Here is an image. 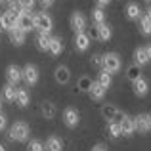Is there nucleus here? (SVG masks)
<instances>
[{
    "label": "nucleus",
    "instance_id": "nucleus-1",
    "mask_svg": "<svg viewBox=\"0 0 151 151\" xmlns=\"http://www.w3.org/2000/svg\"><path fill=\"white\" fill-rule=\"evenodd\" d=\"M29 134H31V128L25 121H17L12 124L10 132H8V138L12 142H27L29 140Z\"/></svg>",
    "mask_w": 151,
    "mask_h": 151
},
{
    "label": "nucleus",
    "instance_id": "nucleus-2",
    "mask_svg": "<svg viewBox=\"0 0 151 151\" xmlns=\"http://www.w3.org/2000/svg\"><path fill=\"white\" fill-rule=\"evenodd\" d=\"M35 29L38 31V35H48L50 37L52 29H54V19L46 12H38L35 15Z\"/></svg>",
    "mask_w": 151,
    "mask_h": 151
},
{
    "label": "nucleus",
    "instance_id": "nucleus-3",
    "mask_svg": "<svg viewBox=\"0 0 151 151\" xmlns=\"http://www.w3.org/2000/svg\"><path fill=\"white\" fill-rule=\"evenodd\" d=\"M122 67V61H121V55L115 54V52H107V54H103V71H107V73L113 77L115 73H119Z\"/></svg>",
    "mask_w": 151,
    "mask_h": 151
},
{
    "label": "nucleus",
    "instance_id": "nucleus-4",
    "mask_svg": "<svg viewBox=\"0 0 151 151\" xmlns=\"http://www.w3.org/2000/svg\"><path fill=\"white\" fill-rule=\"evenodd\" d=\"M69 23H71V29H73L75 35L84 33V29H86V17H84L82 12H73V14H71Z\"/></svg>",
    "mask_w": 151,
    "mask_h": 151
},
{
    "label": "nucleus",
    "instance_id": "nucleus-5",
    "mask_svg": "<svg viewBox=\"0 0 151 151\" xmlns=\"http://www.w3.org/2000/svg\"><path fill=\"white\" fill-rule=\"evenodd\" d=\"M119 126H121V134L122 136H132L134 132H136V128H134V117H130V115H126V113H122V115H119Z\"/></svg>",
    "mask_w": 151,
    "mask_h": 151
},
{
    "label": "nucleus",
    "instance_id": "nucleus-6",
    "mask_svg": "<svg viewBox=\"0 0 151 151\" xmlns=\"http://www.w3.org/2000/svg\"><path fill=\"white\" fill-rule=\"evenodd\" d=\"M63 122H65L67 128H77L78 122H81V113L75 107H67L63 111Z\"/></svg>",
    "mask_w": 151,
    "mask_h": 151
},
{
    "label": "nucleus",
    "instance_id": "nucleus-7",
    "mask_svg": "<svg viewBox=\"0 0 151 151\" xmlns=\"http://www.w3.org/2000/svg\"><path fill=\"white\" fill-rule=\"evenodd\" d=\"M21 73H23V81H25L29 86H35L38 82V69H37V65L27 63V65L21 69Z\"/></svg>",
    "mask_w": 151,
    "mask_h": 151
},
{
    "label": "nucleus",
    "instance_id": "nucleus-8",
    "mask_svg": "<svg viewBox=\"0 0 151 151\" xmlns=\"http://www.w3.org/2000/svg\"><path fill=\"white\" fill-rule=\"evenodd\" d=\"M6 78H8V84L15 86L17 82H21V81H23V73H21V69H19L17 65H8V69H6Z\"/></svg>",
    "mask_w": 151,
    "mask_h": 151
},
{
    "label": "nucleus",
    "instance_id": "nucleus-9",
    "mask_svg": "<svg viewBox=\"0 0 151 151\" xmlns=\"http://www.w3.org/2000/svg\"><path fill=\"white\" fill-rule=\"evenodd\" d=\"M54 78L58 84H67V82L71 81V71L67 65H58L54 69Z\"/></svg>",
    "mask_w": 151,
    "mask_h": 151
},
{
    "label": "nucleus",
    "instance_id": "nucleus-10",
    "mask_svg": "<svg viewBox=\"0 0 151 151\" xmlns=\"http://www.w3.org/2000/svg\"><path fill=\"white\" fill-rule=\"evenodd\" d=\"M17 27L23 31V33H29V31L35 29V15L33 14H21L17 17Z\"/></svg>",
    "mask_w": 151,
    "mask_h": 151
},
{
    "label": "nucleus",
    "instance_id": "nucleus-11",
    "mask_svg": "<svg viewBox=\"0 0 151 151\" xmlns=\"http://www.w3.org/2000/svg\"><path fill=\"white\" fill-rule=\"evenodd\" d=\"M55 113H58V109H55V103H54V101L44 100V101L40 103V115H42V119L52 121V119L55 117Z\"/></svg>",
    "mask_w": 151,
    "mask_h": 151
},
{
    "label": "nucleus",
    "instance_id": "nucleus-12",
    "mask_svg": "<svg viewBox=\"0 0 151 151\" xmlns=\"http://www.w3.org/2000/svg\"><path fill=\"white\" fill-rule=\"evenodd\" d=\"M15 27H17V17H15V15H12L10 12H6V14L0 15V29H4V31L10 33V31L15 29Z\"/></svg>",
    "mask_w": 151,
    "mask_h": 151
},
{
    "label": "nucleus",
    "instance_id": "nucleus-13",
    "mask_svg": "<svg viewBox=\"0 0 151 151\" xmlns=\"http://www.w3.org/2000/svg\"><path fill=\"white\" fill-rule=\"evenodd\" d=\"M100 113H101V117L105 119L107 122L117 121V117H119V109L113 105V103H103V105H101V109H100Z\"/></svg>",
    "mask_w": 151,
    "mask_h": 151
},
{
    "label": "nucleus",
    "instance_id": "nucleus-14",
    "mask_svg": "<svg viewBox=\"0 0 151 151\" xmlns=\"http://www.w3.org/2000/svg\"><path fill=\"white\" fill-rule=\"evenodd\" d=\"M90 38H88V35L86 33H78V35H75V40H73V44H75V50L77 52H86L90 48Z\"/></svg>",
    "mask_w": 151,
    "mask_h": 151
},
{
    "label": "nucleus",
    "instance_id": "nucleus-15",
    "mask_svg": "<svg viewBox=\"0 0 151 151\" xmlns=\"http://www.w3.org/2000/svg\"><path fill=\"white\" fill-rule=\"evenodd\" d=\"M132 90L138 98H144V96H147V92H149V82L145 81L144 77H140L136 82H132Z\"/></svg>",
    "mask_w": 151,
    "mask_h": 151
},
{
    "label": "nucleus",
    "instance_id": "nucleus-16",
    "mask_svg": "<svg viewBox=\"0 0 151 151\" xmlns=\"http://www.w3.org/2000/svg\"><path fill=\"white\" fill-rule=\"evenodd\" d=\"M134 128L140 134H147L149 132V124H147V113H140L138 117H134Z\"/></svg>",
    "mask_w": 151,
    "mask_h": 151
},
{
    "label": "nucleus",
    "instance_id": "nucleus-17",
    "mask_svg": "<svg viewBox=\"0 0 151 151\" xmlns=\"http://www.w3.org/2000/svg\"><path fill=\"white\" fill-rule=\"evenodd\" d=\"M105 92H107V90L103 88L100 82L94 81V82H92V88H90V92H88V96L92 98V100H96V101H101L103 98H105Z\"/></svg>",
    "mask_w": 151,
    "mask_h": 151
},
{
    "label": "nucleus",
    "instance_id": "nucleus-18",
    "mask_svg": "<svg viewBox=\"0 0 151 151\" xmlns=\"http://www.w3.org/2000/svg\"><path fill=\"white\" fill-rule=\"evenodd\" d=\"M25 35L27 33H23L19 27H15V29L10 31V42L14 46H23V44H25Z\"/></svg>",
    "mask_w": 151,
    "mask_h": 151
},
{
    "label": "nucleus",
    "instance_id": "nucleus-19",
    "mask_svg": "<svg viewBox=\"0 0 151 151\" xmlns=\"http://www.w3.org/2000/svg\"><path fill=\"white\" fill-rule=\"evenodd\" d=\"M44 151H63V142L58 136H50L44 144Z\"/></svg>",
    "mask_w": 151,
    "mask_h": 151
},
{
    "label": "nucleus",
    "instance_id": "nucleus-20",
    "mask_svg": "<svg viewBox=\"0 0 151 151\" xmlns=\"http://www.w3.org/2000/svg\"><path fill=\"white\" fill-rule=\"evenodd\" d=\"M50 54L52 55H59L63 52V40L61 37H50Z\"/></svg>",
    "mask_w": 151,
    "mask_h": 151
},
{
    "label": "nucleus",
    "instance_id": "nucleus-21",
    "mask_svg": "<svg viewBox=\"0 0 151 151\" xmlns=\"http://www.w3.org/2000/svg\"><path fill=\"white\" fill-rule=\"evenodd\" d=\"M126 17H128L130 21H136V19L142 17V10L136 2H130L128 6H126Z\"/></svg>",
    "mask_w": 151,
    "mask_h": 151
},
{
    "label": "nucleus",
    "instance_id": "nucleus-22",
    "mask_svg": "<svg viewBox=\"0 0 151 151\" xmlns=\"http://www.w3.org/2000/svg\"><path fill=\"white\" fill-rule=\"evenodd\" d=\"M134 63H136L138 67H144V65L149 63L147 54H145V48H136L134 50Z\"/></svg>",
    "mask_w": 151,
    "mask_h": 151
},
{
    "label": "nucleus",
    "instance_id": "nucleus-23",
    "mask_svg": "<svg viewBox=\"0 0 151 151\" xmlns=\"http://www.w3.org/2000/svg\"><path fill=\"white\" fill-rule=\"evenodd\" d=\"M92 82L94 81L88 77V75H82V77L77 81V90H78V92H86V94H88L90 88H92Z\"/></svg>",
    "mask_w": 151,
    "mask_h": 151
},
{
    "label": "nucleus",
    "instance_id": "nucleus-24",
    "mask_svg": "<svg viewBox=\"0 0 151 151\" xmlns=\"http://www.w3.org/2000/svg\"><path fill=\"white\" fill-rule=\"evenodd\" d=\"M140 77H142V67H138L136 63H132V65L126 69V78H128L130 82H136Z\"/></svg>",
    "mask_w": 151,
    "mask_h": 151
},
{
    "label": "nucleus",
    "instance_id": "nucleus-25",
    "mask_svg": "<svg viewBox=\"0 0 151 151\" xmlns=\"http://www.w3.org/2000/svg\"><path fill=\"white\" fill-rule=\"evenodd\" d=\"M140 31H142V35H145V37H149L151 35V17L147 14H142V17H140Z\"/></svg>",
    "mask_w": 151,
    "mask_h": 151
},
{
    "label": "nucleus",
    "instance_id": "nucleus-26",
    "mask_svg": "<svg viewBox=\"0 0 151 151\" xmlns=\"http://www.w3.org/2000/svg\"><path fill=\"white\" fill-rule=\"evenodd\" d=\"M15 103L19 107H27L29 105V92L25 88H17V96H15Z\"/></svg>",
    "mask_w": 151,
    "mask_h": 151
},
{
    "label": "nucleus",
    "instance_id": "nucleus-27",
    "mask_svg": "<svg viewBox=\"0 0 151 151\" xmlns=\"http://www.w3.org/2000/svg\"><path fill=\"white\" fill-rule=\"evenodd\" d=\"M98 33H100V40H103V42H107L111 37H113V31H111V27L107 25V23L98 25Z\"/></svg>",
    "mask_w": 151,
    "mask_h": 151
},
{
    "label": "nucleus",
    "instance_id": "nucleus-28",
    "mask_svg": "<svg viewBox=\"0 0 151 151\" xmlns=\"http://www.w3.org/2000/svg\"><path fill=\"white\" fill-rule=\"evenodd\" d=\"M107 134H109V138H113V140H117L119 136H122V134H121V126H119L117 121L107 122Z\"/></svg>",
    "mask_w": 151,
    "mask_h": 151
},
{
    "label": "nucleus",
    "instance_id": "nucleus-29",
    "mask_svg": "<svg viewBox=\"0 0 151 151\" xmlns=\"http://www.w3.org/2000/svg\"><path fill=\"white\" fill-rule=\"evenodd\" d=\"M98 82H100V84L103 86V88H111V82H113V77H111L109 73H107V71H100V75H98Z\"/></svg>",
    "mask_w": 151,
    "mask_h": 151
},
{
    "label": "nucleus",
    "instance_id": "nucleus-30",
    "mask_svg": "<svg viewBox=\"0 0 151 151\" xmlns=\"http://www.w3.org/2000/svg\"><path fill=\"white\" fill-rule=\"evenodd\" d=\"M37 48L40 52H48L50 50V37L48 35H38L37 37Z\"/></svg>",
    "mask_w": 151,
    "mask_h": 151
},
{
    "label": "nucleus",
    "instance_id": "nucleus-31",
    "mask_svg": "<svg viewBox=\"0 0 151 151\" xmlns=\"http://www.w3.org/2000/svg\"><path fill=\"white\" fill-rule=\"evenodd\" d=\"M2 94H4V100H6V101H15L17 88H15V86H12V84H6V86H4V90H2Z\"/></svg>",
    "mask_w": 151,
    "mask_h": 151
},
{
    "label": "nucleus",
    "instance_id": "nucleus-32",
    "mask_svg": "<svg viewBox=\"0 0 151 151\" xmlns=\"http://www.w3.org/2000/svg\"><path fill=\"white\" fill-rule=\"evenodd\" d=\"M92 21H94V25L105 23V12H103V8H94L92 10Z\"/></svg>",
    "mask_w": 151,
    "mask_h": 151
},
{
    "label": "nucleus",
    "instance_id": "nucleus-33",
    "mask_svg": "<svg viewBox=\"0 0 151 151\" xmlns=\"http://www.w3.org/2000/svg\"><path fill=\"white\" fill-rule=\"evenodd\" d=\"M17 4H19V8L23 10V14H29V12H33L37 0H17Z\"/></svg>",
    "mask_w": 151,
    "mask_h": 151
},
{
    "label": "nucleus",
    "instance_id": "nucleus-34",
    "mask_svg": "<svg viewBox=\"0 0 151 151\" xmlns=\"http://www.w3.org/2000/svg\"><path fill=\"white\" fill-rule=\"evenodd\" d=\"M27 151H44V144L35 138V140H31L29 144H27Z\"/></svg>",
    "mask_w": 151,
    "mask_h": 151
},
{
    "label": "nucleus",
    "instance_id": "nucleus-35",
    "mask_svg": "<svg viewBox=\"0 0 151 151\" xmlns=\"http://www.w3.org/2000/svg\"><path fill=\"white\" fill-rule=\"evenodd\" d=\"M90 63H92L94 67H100V69H103V55L101 54H94L92 58H90Z\"/></svg>",
    "mask_w": 151,
    "mask_h": 151
},
{
    "label": "nucleus",
    "instance_id": "nucleus-36",
    "mask_svg": "<svg viewBox=\"0 0 151 151\" xmlns=\"http://www.w3.org/2000/svg\"><path fill=\"white\" fill-rule=\"evenodd\" d=\"M86 35H88V38H90V40H100V33H98V25H92V27L88 29V33H86Z\"/></svg>",
    "mask_w": 151,
    "mask_h": 151
},
{
    "label": "nucleus",
    "instance_id": "nucleus-37",
    "mask_svg": "<svg viewBox=\"0 0 151 151\" xmlns=\"http://www.w3.org/2000/svg\"><path fill=\"white\" fill-rule=\"evenodd\" d=\"M8 12H10L12 15H15V17H19V15L23 14V10L19 8V4H17V2H12V4H10V10H8Z\"/></svg>",
    "mask_w": 151,
    "mask_h": 151
},
{
    "label": "nucleus",
    "instance_id": "nucleus-38",
    "mask_svg": "<svg viewBox=\"0 0 151 151\" xmlns=\"http://www.w3.org/2000/svg\"><path fill=\"white\" fill-rule=\"evenodd\" d=\"M6 124H8L6 115H4V113H0V130H4V128H6Z\"/></svg>",
    "mask_w": 151,
    "mask_h": 151
},
{
    "label": "nucleus",
    "instance_id": "nucleus-39",
    "mask_svg": "<svg viewBox=\"0 0 151 151\" xmlns=\"http://www.w3.org/2000/svg\"><path fill=\"white\" fill-rule=\"evenodd\" d=\"M38 2H40V6H42V8L46 10V8L54 6V2H55V0H38Z\"/></svg>",
    "mask_w": 151,
    "mask_h": 151
},
{
    "label": "nucleus",
    "instance_id": "nucleus-40",
    "mask_svg": "<svg viewBox=\"0 0 151 151\" xmlns=\"http://www.w3.org/2000/svg\"><path fill=\"white\" fill-rule=\"evenodd\" d=\"M96 4H98V8H105L111 4V0H96Z\"/></svg>",
    "mask_w": 151,
    "mask_h": 151
},
{
    "label": "nucleus",
    "instance_id": "nucleus-41",
    "mask_svg": "<svg viewBox=\"0 0 151 151\" xmlns=\"http://www.w3.org/2000/svg\"><path fill=\"white\" fill-rule=\"evenodd\" d=\"M90 151H107V147H105L103 144H96V145H94V147L90 149Z\"/></svg>",
    "mask_w": 151,
    "mask_h": 151
},
{
    "label": "nucleus",
    "instance_id": "nucleus-42",
    "mask_svg": "<svg viewBox=\"0 0 151 151\" xmlns=\"http://www.w3.org/2000/svg\"><path fill=\"white\" fill-rule=\"evenodd\" d=\"M145 48V54H147V59L151 61V44H147V46H144Z\"/></svg>",
    "mask_w": 151,
    "mask_h": 151
},
{
    "label": "nucleus",
    "instance_id": "nucleus-43",
    "mask_svg": "<svg viewBox=\"0 0 151 151\" xmlns=\"http://www.w3.org/2000/svg\"><path fill=\"white\" fill-rule=\"evenodd\" d=\"M147 124H149V132H151V113H147Z\"/></svg>",
    "mask_w": 151,
    "mask_h": 151
},
{
    "label": "nucleus",
    "instance_id": "nucleus-44",
    "mask_svg": "<svg viewBox=\"0 0 151 151\" xmlns=\"http://www.w3.org/2000/svg\"><path fill=\"white\" fill-rule=\"evenodd\" d=\"M147 15L151 17V4H149V8H147Z\"/></svg>",
    "mask_w": 151,
    "mask_h": 151
},
{
    "label": "nucleus",
    "instance_id": "nucleus-45",
    "mask_svg": "<svg viewBox=\"0 0 151 151\" xmlns=\"http://www.w3.org/2000/svg\"><path fill=\"white\" fill-rule=\"evenodd\" d=\"M0 151H6V147H4V145H2V144H0Z\"/></svg>",
    "mask_w": 151,
    "mask_h": 151
},
{
    "label": "nucleus",
    "instance_id": "nucleus-46",
    "mask_svg": "<svg viewBox=\"0 0 151 151\" xmlns=\"http://www.w3.org/2000/svg\"><path fill=\"white\" fill-rule=\"evenodd\" d=\"M2 2H8V4H12V2H14V0H2Z\"/></svg>",
    "mask_w": 151,
    "mask_h": 151
},
{
    "label": "nucleus",
    "instance_id": "nucleus-47",
    "mask_svg": "<svg viewBox=\"0 0 151 151\" xmlns=\"http://www.w3.org/2000/svg\"><path fill=\"white\" fill-rule=\"evenodd\" d=\"M0 113H2V101H0Z\"/></svg>",
    "mask_w": 151,
    "mask_h": 151
},
{
    "label": "nucleus",
    "instance_id": "nucleus-48",
    "mask_svg": "<svg viewBox=\"0 0 151 151\" xmlns=\"http://www.w3.org/2000/svg\"><path fill=\"white\" fill-rule=\"evenodd\" d=\"M145 2H149V4H151V0H145Z\"/></svg>",
    "mask_w": 151,
    "mask_h": 151
},
{
    "label": "nucleus",
    "instance_id": "nucleus-49",
    "mask_svg": "<svg viewBox=\"0 0 151 151\" xmlns=\"http://www.w3.org/2000/svg\"><path fill=\"white\" fill-rule=\"evenodd\" d=\"M0 4H2V0H0Z\"/></svg>",
    "mask_w": 151,
    "mask_h": 151
}]
</instances>
